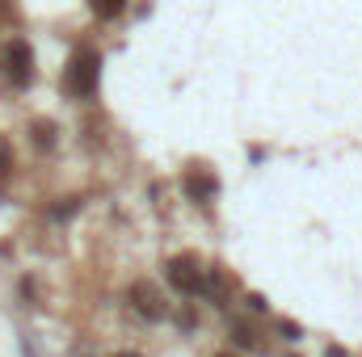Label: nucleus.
<instances>
[{
  "label": "nucleus",
  "instance_id": "nucleus-1",
  "mask_svg": "<svg viewBox=\"0 0 362 357\" xmlns=\"http://www.w3.org/2000/svg\"><path fill=\"white\" fill-rule=\"evenodd\" d=\"M97 76H101V55L93 47H81L72 55V63L64 68V89L72 92L76 101H85V97L97 92Z\"/></svg>",
  "mask_w": 362,
  "mask_h": 357
},
{
  "label": "nucleus",
  "instance_id": "nucleus-2",
  "mask_svg": "<svg viewBox=\"0 0 362 357\" xmlns=\"http://www.w3.org/2000/svg\"><path fill=\"white\" fill-rule=\"evenodd\" d=\"M165 282H169L177 294L194 298V294H202V290H206V269L198 265V257L181 253V257H173V261L165 265Z\"/></svg>",
  "mask_w": 362,
  "mask_h": 357
},
{
  "label": "nucleus",
  "instance_id": "nucleus-3",
  "mask_svg": "<svg viewBox=\"0 0 362 357\" xmlns=\"http://www.w3.org/2000/svg\"><path fill=\"white\" fill-rule=\"evenodd\" d=\"M4 72L13 76V85H30V76H34V51H30L25 38H13V42H8V51H4Z\"/></svg>",
  "mask_w": 362,
  "mask_h": 357
},
{
  "label": "nucleus",
  "instance_id": "nucleus-4",
  "mask_svg": "<svg viewBox=\"0 0 362 357\" xmlns=\"http://www.w3.org/2000/svg\"><path fill=\"white\" fill-rule=\"evenodd\" d=\"M181 185H185V198H189V202H215V193H219V177H215L206 164L189 169Z\"/></svg>",
  "mask_w": 362,
  "mask_h": 357
},
{
  "label": "nucleus",
  "instance_id": "nucleus-5",
  "mask_svg": "<svg viewBox=\"0 0 362 357\" xmlns=\"http://www.w3.org/2000/svg\"><path fill=\"white\" fill-rule=\"evenodd\" d=\"M131 307H135L144 320H160V315H165L160 290H156L152 282H135V286H131Z\"/></svg>",
  "mask_w": 362,
  "mask_h": 357
},
{
  "label": "nucleus",
  "instance_id": "nucleus-6",
  "mask_svg": "<svg viewBox=\"0 0 362 357\" xmlns=\"http://www.w3.org/2000/svg\"><path fill=\"white\" fill-rule=\"evenodd\" d=\"M89 4H93V13H97V17H105V21H110V17H118V13L127 8V0H89Z\"/></svg>",
  "mask_w": 362,
  "mask_h": 357
},
{
  "label": "nucleus",
  "instance_id": "nucleus-7",
  "mask_svg": "<svg viewBox=\"0 0 362 357\" xmlns=\"http://www.w3.org/2000/svg\"><path fill=\"white\" fill-rule=\"evenodd\" d=\"M278 332H282L286 341H299V328H295V324H286V320H278Z\"/></svg>",
  "mask_w": 362,
  "mask_h": 357
},
{
  "label": "nucleus",
  "instance_id": "nucleus-8",
  "mask_svg": "<svg viewBox=\"0 0 362 357\" xmlns=\"http://www.w3.org/2000/svg\"><path fill=\"white\" fill-rule=\"evenodd\" d=\"M21 357H38V353H34V345H30V341H21Z\"/></svg>",
  "mask_w": 362,
  "mask_h": 357
},
{
  "label": "nucleus",
  "instance_id": "nucleus-9",
  "mask_svg": "<svg viewBox=\"0 0 362 357\" xmlns=\"http://www.w3.org/2000/svg\"><path fill=\"white\" fill-rule=\"evenodd\" d=\"M118 357H139V353H118Z\"/></svg>",
  "mask_w": 362,
  "mask_h": 357
},
{
  "label": "nucleus",
  "instance_id": "nucleus-10",
  "mask_svg": "<svg viewBox=\"0 0 362 357\" xmlns=\"http://www.w3.org/2000/svg\"><path fill=\"white\" fill-rule=\"evenodd\" d=\"M223 357H236V353H223Z\"/></svg>",
  "mask_w": 362,
  "mask_h": 357
},
{
  "label": "nucleus",
  "instance_id": "nucleus-11",
  "mask_svg": "<svg viewBox=\"0 0 362 357\" xmlns=\"http://www.w3.org/2000/svg\"><path fill=\"white\" fill-rule=\"evenodd\" d=\"M76 357H85V353H76Z\"/></svg>",
  "mask_w": 362,
  "mask_h": 357
}]
</instances>
